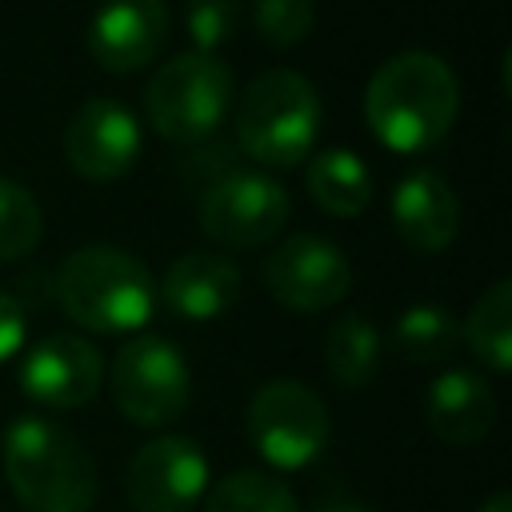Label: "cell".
<instances>
[{
	"label": "cell",
	"instance_id": "cell-1",
	"mask_svg": "<svg viewBox=\"0 0 512 512\" xmlns=\"http://www.w3.org/2000/svg\"><path fill=\"white\" fill-rule=\"evenodd\" d=\"M460 84L436 52H400L384 60L364 88V120L396 156H416L440 144L456 120Z\"/></svg>",
	"mask_w": 512,
	"mask_h": 512
},
{
	"label": "cell",
	"instance_id": "cell-2",
	"mask_svg": "<svg viewBox=\"0 0 512 512\" xmlns=\"http://www.w3.org/2000/svg\"><path fill=\"white\" fill-rule=\"evenodd\" d=\"M4 480L24 512H92L96 504V468L88 448L44 416H20L8 424L4 444Z\"/></svg>",
	"mask_w": 512,
	"mask_h": 512
},
{
	"label": "cell",
	"instance_id": "cell-3",
	"mask_svg": "<svg viewBox=\"0 0 512 512\" xmlns=\"http://www.w3.org/2000/svg\"><path fill=\"white\" fill-rule=\"evenodd\" d=\"M56 296L64 312L100 336L140 332L156 312L152 272L124 248L84 244L56 272Z\"/></svg>",
	"mask_w": 512,
	"mask_h": 512
},
{
	"label": "cell",
	"instance_id": "cell-4",
	"mask_svg": "<svg viewBox=\"0 0 512 512\" xmlns=\"http://www.w3.org/2000/svg\"><path fill=\"white\" fill-rule=\"evenodd\" d=\"M320 96L292 68L260 72L236 104V140L264 168H292L312 156L320 136Z\"/></svg>",
	"mask_w": 512,
	"mask_h": 512
},
{
	"label": "cell",
	"instance_id": "cell-5",
	"mask_svg": "<svg viewBox=\"0 0 512 512\" xmlns=\"http://www.w3.org/2000/svg\"><path fill=\"white\" fill-rule=\"evenodd\" d=\"M232 108V72L208 52L172 56L144 88L148 124L172 144L212 136Z\"/></svg>",
	"mask_w": 512,
	"mask_h": 512
},
{
	"label": "cell",
	"instance_id": "cell-6",
	"mask_svg": "<svg viewBox=\"0 0 512 512\" xmlns=\"http://www.w3.org/2000/svg\"><path fill=\"white\" fill-rule=\"evenodd\" d=\"M112 400L140 428L176 424L192 400L184 352L164 336H132L112 360Z\"/></svg>",
	"mask_w": 512,
	"mask_h": 512
},
{
	"label": "cell",
	"instance_id": "cell-7",
	"mask_svg": "<svg viewBox=\"0 0 512 512\" xmlns=\"http://www.w3.org/2000/svg\"><path fill=\"white\" fill-rule=\"evenodd\" d=\"M248 440L264 464L296 472L328 448V408L300 380H268L252 392L244 416Z\"/></svg>",
	"mask_w": 512,
	"mask_h": 512
},
{
	"label": "cell",
	"instance_id": "cell-8",
	"mask_svg": "<svg viewBox=\"0 0 512 512\" xmlns=\"http://www.w3.org/2000/svg\"><path fill=\"white\" fill-rule=\"evenodd\" d=\"M292 200L264 172H228L200 196V228L224 248H256L288 224Z\"/></svg>",
	"mask_w": 512,
	"mask_h": 512
},
{
	"label": "cell",
	"instance_id": "cell-9",
	"mask_svg": "<svg viewBox=\"0 0 512 512\" xmlns=\"http://www.w3.org/2000/svg\"><path fill=\"white\" fill-rule=\"evenodd\" d=\"M264 288L276 304H284L292 312H324L348 296L352 264L332 240L296 232L268 252Z\"/></svg>",
	"mask_w": 512,
	"mask_h": 512
},
{
	"label": "cell",
	"instance_id": "cell-10",
	"mask_svg": "<svg viewBox=\"0 0 512 512\" xmlns=\"http://www.w3.org/2000/svg\"><path fill=\"white\" fill-rule=\"evenodd\" d=\"M208 492V460L188 436H156L136 448L124 496L136 512H192Z\"/></svg>",
	"mask_w": 512,
	"mask_h": 512
},
{
	"label": "cell",
	"instance_id": "cell-11",
	"mask_svg": "<svg viewBox=\"0 0 512 512\" xmlns=\"http://www.w3.org/2000/svg\"><path fill=\"white\" fill-rule=\"evenodd\" d=\"M140 120L120 100L96 96L80 104L64 128V156L84 180H120L140 160Z\"/></svg>",
	"mask_w": 512,
	"mask_h": 512
},
{
	"label": "cell",
	"instance_id": "cell-12",
	"mask_svg": "<svg viewBox=\"0 0 512 512\" xmlns=\"http://www.w3.org/2000/svg\"><path fill=\"white\" fill-rule=\"evenodd\" d=\"M104 384V360L92 340L52 332L20 360V392L44 408H84Z\"/></svg>",
	"mask_w": 512,
	"mask_h": 512
},
{
	"label": "cell",
	"instance_id": "cell-13",
	"mask_svg": "<svg viewBox=\"0 0 512 512\" xmlns=\"http://www.w3.org/2000/svg\"><path fill=\"white\" fill-rule=\"evenodd\" d=\"M168 40L164 0H104L88 24V52L104 72H136Z\"/></svg>",
	"mask_w": 512,
	"mask_h": 512
},
{
	"label": "cell",
	"instance_id": "cell-14",
	"mask_svg": "<svg viewBox=\"0 0 512 512\" xmlns=\"http://www.w3.org/2000/svg\"><path fill=\"white\" fill-rule=\"evenodd\" d=\"M388 212H392V228L396 236L416 248V252H440L456 240L460 232V204H456V192L452 184L432 172V168H416L408 172L396 188H392V200H388Z\"/></svg>",
	"mask_w": 512,
	"mask_h": 512
},
{
	"label": "cell",
	"instance_id": "cell-15",
	"mask_svg": "<svg viewBox=\"0 0 512 512\" xmlns=\"http://www.w3.org/2000/svg\"><path fill=\"white\" fill-rule=\"evenodd\" d=\"M156 296L180 320L204 324L224 316L240 296V268L220 252H184L168 264Z\"/></svg>",
	"mask_w": 512,
	"mask_h": 512
},
{
	"label": "cell",
	"instance_id": "cell-16",
	"mask_svg": "<svg viewBox=\"0 0 512 512\" xmlns=\"http://www.w3.org/2000/svg\"><path fill=\"white\" fill-rule=\"evenodd\" d=\"M424 420L444 444H476L496 424V396L472 368H448L428 384Z\"/></svg>",
	"mask_w": 512,
	"mask_h": 512
},
{
	"label": "cell",
	"instance_id": "cell-17",
	"mask_svg": "<svg viewBox=\"0 0 512 512\" xmlns=\"http://www.w3.org/2000/svg\"><path fill=\"white\" fill-rule=\"evenodd\" d=\"M304 184L312 204H320L328 216H360L376 192L368 164L348 148H324L308 156Z\"/></svg>",
	"mask_w": 512,
	"mask_h": 512
},
{
	"label": "cell",
	"instance_id": "cell-18",
	"mask_svg": "<svg viewBox=\"0 0 512 512\" xmlns=\"http://www.w3.org/2000/svg\"><path fill=\"white\" fill-rule=\"evenodd\" d=\"M460 340L492 372L512 368V280H496L464 316Z\"/></svg>",
	"mask_w": 512,
	"mask_h": 512
},
{
	"label": "cell",
	"instance_id": "cell-19",
	"mask_svg": "<svg viewBox=\"0 0 512 512\" xmlns=\"http://www.w3.org/2000/svg\"><path fill=\"white\" fill-rule=\"evenodd\" d=\"M324 368L340 388H364L380 368V332L368 316L348 312L324 336Z\"/></svg>",
	"mask_w": 512,
	"mask_h": 512
},
{
	"label": "cell",
	"instance_id": "cell-20",
	"mask_svg": "<svg viewBox=\"0 0 512 512\" xmlns=\"http://www.w3.org/2000/svg\"><path fill=\"white\" fill-rule=\"evenodd\" d=\"M460 344V320L444 304H412L392 324V348L408 364H440Z\"/></svg>",
	"mask_w": 512,
	"mask_h": 512
},
{
	"label": "cell",
	"instance_id": "cell-21",
	"mask_svg": "<svg viewBox=\"0 0 512 512\" xmlns=\"http://www.w3.org/2000/svg\"><path fill=\"white\" fill-rule=\"evenodd\" d=\"M204 512H300V508L284 480L260 468H240L224 476L212 492H204Z\"/></svg>",
	"mask_w": 512,
	"mask_h": 512
},
{
	"label": "cell",
	"instance_id": "cell-22",
	"mask_svg": "<svg viewBox=\"0 0 512 512\" xmlns=\"http://www.w3.org/2000/svg\"><path fill=\"white\" fill-rule=\"evenodd\" d=\"M40 232H44V216L36 196L24 184L0 176V260L28 256L40 244Z\"/></svg>",
	"mask_w": 512,
	"mask_h": 512
},
{
	"label": "cell",
	"instance_id": "cell-23",
	"mask_svg": "<svg viewBox=\"0 0 512 512\" xmlns=\"http://www.w3.org/2000/svg\"><path fill=\"white\" fill-rule=\"evenodd\" d=\"M252 16H256V32L264 44L296 48L316 24V4L312 0H256Z\"/></svg>",
	"mask_w": 512,
	"mask_h": 512
},
{
	"label": "cell",
	"instance_id": "cell-24",
	"mask_svg": "<svg viewBox=\"0 0 512 512\" xmlns=\"http://www.w3.org/2000/svg\"><path fill=\"white\" fill-rule=\"evenodd\" d=\"M240 8L244 0H188L184 4V24L192 36V52H208L216 56V48H224L236 28H240Z\"/></svg>",
	"mask_w": 512,
	"mask_h": 512
},
{
	"label": "cell",
	"instance_id": "cell-25",
	"mask_svg": "<svg viewBox=\"0 0 512 512\" xmlns=\"http://www.w3.org/2000/svg\"><path fill=\"white\" fill-rule=\"evenodd\" d=\"M24 336H28V316H24V304L0 288V364L12 360L20 348H24Z\"/></svg>",
	"mask_w": 512,
	"mask_h": 512
},
{
	"label": "cell",
	"instance_id": "cell-26",
	"mask_svg": "<svg viewBox=\"0 0 512 512\" xmlns=\"http://www.w3.org/2000/svg\"><path fill=\"white\" fill-rule=\"evenodd\" d=\"M308 512H372L356 492H348V488H340V484H328L316 500H312V508Z\"/></svg>",
	"mask_w": 512,
	"mask_h": 512
},
{
	"label": "cell",
	"instance_id": "cell-27",
	"mask_svg": "<svg viewBox=\"0 0 512 512\" xmlns=\"http://www.w3.org/2000/svg\"><path fill=\"white\" fill-rule=\"evenodd\" d=\"M480 512H512V496H508V492H492V496L480 504Z\"/></svg>",
	"mask_w": 512,
	"mask_h": 512
}]
</instances>
